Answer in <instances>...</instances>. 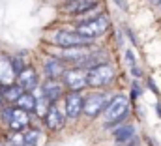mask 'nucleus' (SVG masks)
<instances>
[{
    "mask_svg": "<svg viewBox=\"0 0 161 146\" xmlns=\"http://www.w3.org/2000/svg\"><path fill=\"white\" fill-rule=\"evenodd\" d=\"M4 120H8V124L13 129L21 131L23 127L28 126V112H25V110H21V109H9L4 112Z\"/></svg>",
    "mask_w": 161,
    "mask_h": 146,
    "instance_id": "5",
    "label": "nucleus"
},
{
    "mask_svg": "<svg viewBox=\"0 0 161 146\" xmlns=\"http://www.w3.org/2000/svg\"><path fill=\"white\" fill-rule=\"evenodd\" d=\"M96 6H97L96 0H71L66 9H68L69 13H73V15H80V13H84V11L94 9Z\"/></svg>",
    "mask_w": 161,
    "mask_h": 146,
    "instance_id": "11",
    "label": "nucleus"
},
{
    "mask_svg": "<svg viewBox=\"0 0 161 146\" xmlns=\"http://www.w3.org/2000/svg\"><path fill=\"white\" fill-rule=\"evenodd\" d=\"M45 73L54 81L56 77H60V75L64 73V66H62V62H60V60H56V58L47 60V62H45Z\"/></svg>",
    "mask_w": 161,
    "mask_h": 146,
    "instance_id": "13",
    "label": "nucleus"
},
{
    "mask_svg": "<svg viewBox=\"0 0 161 146\" xmlns=\"http://www.w3.org/2000/svg\"><path fill=\"white\" fill-rule=\"evenodd\" d=\"M62 94H64V84H62V82L49 79V81L43 84V98H45L49 103H51V101H56Z\"/></svg>",
    "mask_w": 161,
    "mask_h": 146,
    "instance_id": "8",
    "label": "nucleus"
},
{
    "mask_svg": "<svg viewBox=\"0 0 161 146\" xmlns=\"http://www.w3.org/2000/svg\"><path fill=\"white\" fill-rule=\"evenodd\" d=\"M82 110V98L79 94H69L66 98V114L69 118H77Z\"/></svg>",
    "mask_w": 161,
    "mask_h": 146,
    "instance_id": "9",
    "label": "nucleus"
},
{
    "mask_svg": "<svg viewBox=\"0 0 161 146\" xmlns=\"http://www.w3.org/2000/svg\"><path fill=\"white\" fill-rule=\"evenodd\" d=\"M36 82H38V75L34 70L25 68L19 73V86L21 88H32V86H36Z\"/></svg>",
    "mask_w": 161,
    "mask_h": 146,
    "instance_id": "12",
    "label": "nucleus"
},
{
    "mask_svg": "<svg viewBox=\"0 0 161 146\" xmlns=\"http://www.w3.org/2000/svg\"><path fill=\"white\" fill-rule=\"evenodd\" d=\"M62 75H64V82H66L71 90H75V92L86 86V73L82 71V70H79V68L68 70V71H64Z\"/></svg>",
    "mask_w": 161,
    "mask_h": 146,
    "instance_id": "6",
    "label": "nucleus"
},
{
    "mask_svg": "<svg viewBox=\"0 0 161 146\" xmlns=\"http://www.w3.org/2000/svg\"><path fill=\"white\" fill-rule=\"evenodd\" d=\"M9 144L11 146H25V135L23 133H13L11 137H9Z\"/></svg>",
    "mask_w": 161,
    "mask_h": 146,
    "instance_id": "19",
    "label": "nucleus"
},
{
    "mask_svg": "<svg viewBox=\"0 0 161 146\" xmlns=\"http://www.w3.org/2000/svg\"><path fill=\"white\" fill-rule=\"evenodd\" d=\"M114 139H116L118 143H129L131 139H135V129H133V126H124L120 129H116V131H114Z\"/></svg>",
    "mask_w": 161,
    "mask_h": 146,
    "instance_id": "15",
    "label": "nucleus"
},
{
    "mask_svg": "<svg viewBox=\"0 0 161 146\" xmlns=\"http://www.w3.org/2000/svg\"><path fill=\"white\" fill-rule=\"evenodd\" d=\"M54 41H56L60 47H66V49H71V47H88V43H90V41L79 37L75 32H64V30L56 34Z\"/></svg>",
    "mask_w": 161,
    "mask_h": 146,
    "instance_id": "4",
    "label": "nucleus"
},
{
    "mask_svg": "<svg viewBox=\"0 0 161 146\" xmlns=\"http://www.w3.org/2000/svg\"><path fill=\"white\" fill-rule=\"evenodd\" d=\"M40 141V133L38 131H30L25 135V146H36Z\"/></svg>",
    "mask_w": 161,
    "mask_h": 146,
    "instance_id": "17",
    "label": "nucleus"
},
{
    "mask_svg": "<svg viewBox=\"0 0 161 146\" xmlns=\"http://www.w3.org/2000/svg\"><path fill=\"white\" fill-rule=\"evenodd\" d=\"M17 109L25 110V112H28V110H36V98L32 96V94H23L19 99H17Z\"/></svg>",
    "mask_w": 161,
    "mask_h": 146,
    "instance_id": "14",
    "label": "nucleus"
},
{
    "mask_svg": "<svg viewBox=\"0 0 161 146\" xmlns=\"http://www.w3.org/2000/svg\"><path fill=\"white\" fill-rule=\"evenodd\" d=\"M152 4H161V0H150Z\"/></svg>",
    "mask_w": 161,
    "mask_h": 146,
    "instance_id": "21",
    "label": "nucleus"
},
{
    "mask_svg": "<svg viewBox=\"0 0 161 146\" xmlns=\"http://www.w3.org/2000/svg\"><path fill=\"white\" fill-rule=\"evenodd\" d=\"M105 109V96L103 94H96V96H90L86 101H82V110L84 114L88 116H97L101 110Z\"/></svg>",
    "mask_w": 161,
    "mask_h": 146,
    "instance_id": "7",
    "label": "nucleus"
},
{
    "mask_svg": "<svg viewBox=\"0 0 161 146\" xmlns=\"http://www.w3.org/2000/svg\"><path fill=\"white\" fill-rule=\"evenodd\" d=\"M103 110H105V120L109 124H114V122H118V120H122L125 116V112H127V99L124 96H116V98L111 99V103Z\"/></svg>",
    "mask_w": 161,
    "mask_h": 146,
    "instance_id": "3",
    "label": "nucleus"
},
{
    "mask_svg": "<svg viewBox=\"0 0 161 146\" xmlns=\"http://www.w3.org/2000/svg\"><path fill=\"white\" fill-rule=\"evenodd\" d=\"M113 77H114L113 68H111L109 64H101V66H97V68H92L90 71L86 73V84L99 88V86L109 84V82L113 81Z\"/></svg>",
    "mask_w": 161,
    "mask_h": 146,
    "instance_id": "2",
    "label": "nucleus"
},
{
    "mask_svg": "<svg viewBox=\"0 0 161 146\" xmlns=\"http://www.w3.org/2000/svg\"><path fill=\"white\" fill-rule=\"evenodd\" d=\"M49 101L45 99V98H41V99H36V112L41 114V116H45L47 114V109H49Z\"/></svg>",
    "mask_w": 161,
    "mask_h": 146,
    "instance_id": "18",
    "label": "nucleus"
},
{
    "mask_svg": "<svg viewBox=\"0 0 161 146\" xmlns=\"http://www.w3.org/2000/svg\"><path fill=\"white\" fill-rule=\"evenodd\" d=\"M13 70L17 73H21L23 70H25V64H23V60H19V58H15L13 60Z\"/></svg>",
    "mask_w": 161,
    "mask_h": 146,
    "instance_id": "20",
    "label": "nucleus"
},
{
    "mask_svg": "<svg viewBox=\"0 0 161 146\" xmlns=\"http://www.w3.org/2000/svg\"><path fill=\"white\" fill-rule=\"evenodd\" d=\"M45 118H47V126H49L51 129H60L62 124H64V116H62V112L58 110V107H56L54 103L49 105Z\"/></svg>",
    "mask_w": 161,
    "mask_h": 146,
    "instance_id": "10",
    "label": "nucleus"
},
{
    "mask_svg": "<svg viewBox=\"0 0 161 146\" xmlns=\"http://www.w3.org/2000/svg\"><path fill=\"white\" fill-rule=\"evenodd\" d=\"M107 28H109L107 17H105V15H99L97 19H92V21H86V23L79 25L75 34L79 37H82V39H86V41H90V39H94V37L103 36V34L107 32Z\"/></svg>",
    "mask_w": 161,
    "mask_h": 146,
    "instance_id": "1",
    "label": "nucleus"
},
{
    "mask_svg": "<svg viewBox=\"0 0 161 146\" xmlns=\"http://www.w3.org/2000/svg\"><path fill=\"white\" fill-rule=\"evenodd\" d=\"M21 96H23V88H21L19 84L8 86V88L2 92V99H6V101H17Z\"/></svg>",
    "mask_w": 161,
    "mask_h": 146,
    "instance_id": "16",
    "label": "nucleus"
},
{
    "mask_svg": "<svg viewBox=\"0 0 161 146\" xmlns=\"http://www.w3.org/2000/svg\"><path fill=\"white\" fill-rule=\"evenodd\" d=\"M0 101H2V92H0Z\"/></svg>",
    "mask_w": 161,
    "mask_h": 146,
    "instance_id": "22",
    "label": "nucleus"
}]
</instances>
